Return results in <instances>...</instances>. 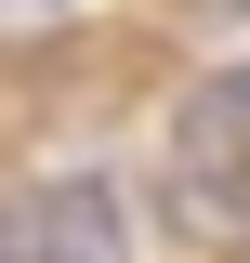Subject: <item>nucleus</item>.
I'll list each match as a JSON object with an SVG mask.
<instances>
[{"label": "nucleus", "mask_w": 250, "mask_h": 263, "mask_svg": "<svg viewBox=\"0 0 250 263\" xmlns=\"http://www.w3.org/2000/svg\"><path fill=\"white\" fill-rule=\"evenodd\" d=\"M0 250L13 263H132V224H119V197H105V171H66L27 211H0Z\"/></svg>", "instance_id": "f257e3e1"}, {"label": "nucleus", "mask_w": 250, "mask_h": 263, "mask_svg": "<svg viewBox=\"0 0 250 263\" xmlns=\"http://www.w3.org/2000/svg\"><path fill=\"white\" fill-rule=\"evenodd\" d=\"M224 119H250V66H237V79H224Z\"/></svg>", "instance_id": "f03ea898"}, {"label": "nucleus", "mask_w": 250, "mask_h": 263, "mask_svg": "<svg viewBox=\"0 0 250 263\" xmlns=\"http://www.w3.org/2000/svg\"><path fill=\"white\" fill-rule=\"evenodd\" d=\"M0 263H13V250H0Z\"/></svg>", "instance_id": "7ed1b4c3"}]
</instances>
